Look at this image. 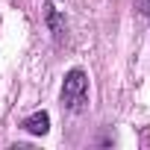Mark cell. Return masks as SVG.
I'll list each match as a JSON object with an SVG mask.
<instances>
[{
	"instance_id": "1",
	"label": "cell",
	"mask_w": 150,
	"mask_h": 150,
	"mask_svg": "<svg viewBox=\"0 0 150 150\" xmlns=\"http://www.w3.org/2000/svg\"><path fill=\"white\" fill-rule=\"evenodd\" d=\"M88 103V77L74 68L65 74V83H62V106L71 109V112H83Z\"/></svg>"
},
{
	"instance_id": "2",
	"label": "cell",
	"mask_w": 150,
	"mask_h": 150,
	"mask_svg": "<svg viewBox=\"0 0 150 150\" xmlns=\"http://www.w3.org/2000/svg\"><path fill=\"white\" fill-rule=\"evenodd\" d=\"M44 21H47V30L53 33V38H56V41H65V35H68V24H65V18L59 15V9H56L53 3L44 6Z\"/></svg>"
},
{
	"instance_id": "3",
	"label": "cell",
	"mask_w": 150,
	"mask_h": 150,
	"mask_svg": "<svg viewBox=\"0 0 150 150\" xmlns=\"http://www.w3.org/2000/svg\"><path fill=\"white\" fill-rule=\"evenodd\" d=\"M24 129H27L30 135H44V132L50 129V115H47V112H33V115L24 121Z\"/></svg>"
},
{
	"instance_id": "4",
	"label": "cell",
	"mask_w": 150,
	"mask_h": 150,
	"mask_svg": "<svg viewBox=\"0 0 150 150\" xmlns=\"http://www.w3.org/2000/svg\"><path fill=\"white\" fill-rule=\"evenodd\" d=\"M138 12L141 15H150V0H138Z\"/></svg>"
}]
</instances>
